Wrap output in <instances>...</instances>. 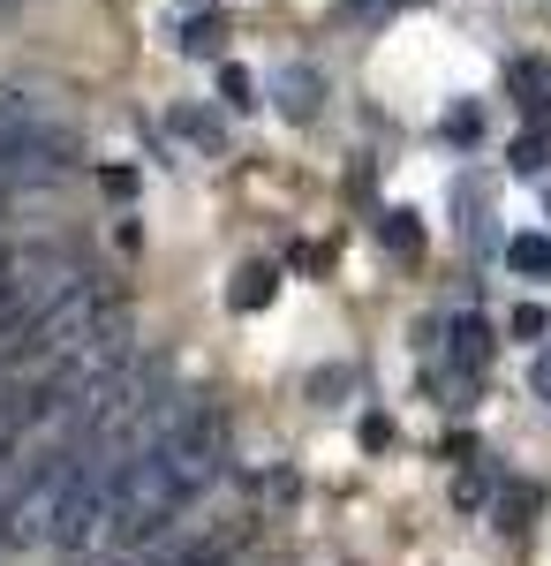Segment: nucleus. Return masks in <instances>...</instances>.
<instances>
[{
    "instance_id": "obj_8",
    "label": "nucleus",
    "mask_w": 551,
    "mask_h": 566,
    "mask_svg": "<svg viewBox=\"0 0 551 566\" xmlns=\"http://www.w3.org/2000/svg\"><path fill=\"white\" fill-rule=\"evenodd\" d=\"M513 333H521V340H537V333H544V310H537V303L513 310Z\"/></svg>"
},
{
    "instance_id": "obj_6",
    "label": "nucleus",
    "mask_w": 551,
    "mask_h": 566,
    "mask_svg": "<svg viewBox=\"0 0 551 566\" xmlns=\"http://www.w3.org/2000/svg\"><path fill=\"white\" fill-rule=\"evenodd\" d=\"M264 295H272V272H264V264H250V272L235 280V310H257Z\"/></svg>"
},
{
    "instance_id": "obj_3",
    "label": "nucleus",
    "mask_w": 551,
    "mask_h": 566,
    "mask_svg": "<svg viewBox=\"0 0 551 566\" xmlns=\"http://www.w3.org/2000/svg\"><path fill=\"white\" fill-rule=\"evenodd\" d=\"M484 355H491V325H484V317H454V363L476 370Z\"/></svg>"
},
{
    "instance_id": "obj_7",
    "label": "nucleus",
    "mask_w": 551,
    "mask_h": 566,
    "mask_svg": "<svg viewBox=\"0 0 551 566\" xmlns=\"http://www.w3.org/2000/svg\"><path fill=\"white\" fill-rule=\"evenodd\" d=\"M288 114H318V76H288Z\"/></svg>"
},
{
    "instance_id": "obj_9",
    "label": "nucleus",
    "mask_w": 551,
    "mask_h": 566,
    "mask_svg": "<svg viewBox=\"0 0 551 566\" xmlns=\"http://www.w3.org/2000/svg\"><path fill=\"white\" fill-rule=\"evenodd\" d=\"M0 559H8V552H0Z\"/></svg>"
},
{
    "instance_id": "obj_1",
    "label": "nucleus",
    "mask_w": 551,
    "mask_h": 566,
    "mask_svg": "<svg viewBox=\"0 0 551 566\" xmlns=\"http://www.w3.org/2000/svg\"><path fill=\"white\" fill-rule=\"evenodd\" d=\"M227 461H235V423L219 408H205V400H189L144 453H128L122 469H106L91 483V499L69 514L53 552L69 566H91V559H122L136 544H152L159 528H174L227 476Z\"/></svg>"
},
{
    "instance_id": "obj_4",
    "label": "nucleus",
    "mask_w": 551,
    "mask_h": 566,
    "mask_svg": "<svg viewBox=\"0 0 551 566\" xmlns=\"http://www.w3.org/2000/svg\"><path fill=\"white\" fill-rule=\"evenodd\" d=\"M513 91H521L529 114H544V106H551V69H544V61H513Z\"/></svg>"
},
{
    "instance_id": "obj_5",
    "label": "nucleus",
    "mask_w": 551,
    "mask_h": 566,
    "mask_svg": "<svg viewBox=\"0 0 551 566\" xmlns=\"http://www.w3.org/2000/svg\"><path fill=\"white\" fill-rule=\"evenodd\" d=\"M507 264H513V272H551V242H537V234H521V242L507 250Z\"/></svg>"
},
{
    "instance_id": "obj_2",
    "label": "nucleus",
    "mask_w": 551,
    "mask_h": 566,
    "mask_svg": "<svg viewBox=\"0 0 551 566\" xmlns=\"http://www.w3.org/2000/svg\"><path fill=\"white\" fill-rule=\"evenodd\" d=\"M45 144H76V129L45 106L39 91L0 84V159H8V151H45Z\"/></svg>"
}]
</instances>
